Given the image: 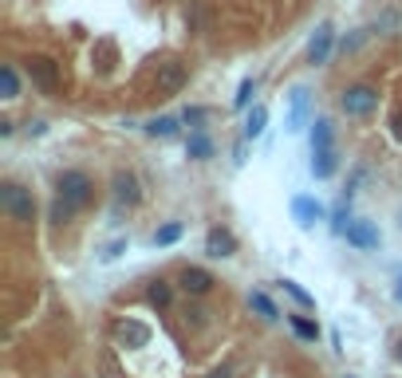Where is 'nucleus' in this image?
<instances>
[{
    "label": "nucleus",
    "mask_w": 402,
    "mask_h": 378,
    "mask_svg": "<svg viewBox=\"0 0 402 378\" xmlns=\"http://www.w3.org/2000/svg\"><path fill=\"white\" fill-rule=\"evenodd\" d=\"M56 197H63L71 209H83L91 201V178L83 169H63L60 178H56Z\"/></svg>",
    "instance_id": "nucleus-2"
},
{
    "label": "nucleus",
    "mask_w": 402,
    "mask_h": 378,
    "mask_svg": "<svg viewBox=\"0 0 402 378\" xmlns=\"http://www.w3.org/2000/svg\"><path fill=\"white\" fill-rule=\"evenodd\" d=\"M186 79H190V71H186V63L170 60V63H158V75H154V87H158L162 99H170V95H178L181 87H186Z\"/></svg>",
    "instance_id": "nucleus-5"
},
{
    "label": "nucleus",
    "mask_w": 402,
    "mask_h": 378,
    "mask_svg": "<svg viewBox=\"0 0 402 378\" xmlns=\"http://www.w3.org/2000/svg\"><path fill=\"white\" fill-rule=\"evenodd\" d=\"M304 115H308V91L296 87V91H292V130H300Z\"/></svg>",
    "instance_id": "nucleus-21"
},
{
    "label": "nucleus",
    "mask_w": 402,
    "mask_h": 378,
    "mask_svg": "<svg viewBox=\"0 0 402 378\" xmlns=\"http://www.w3.org/2000/svg\"><path fill=\"white\" fill-rule=\"evenodd\" d=\"M347 229H351V213H347V201H339V205L332 209V233L347 237Z\"/></svg>",
    "instance_id": "nucleus-24"
},
{
    "label": "nucleus",
    "mask_w": 402,
    "mask_h": 378,
    "mask_svg": "<svg viewBox=\"0 0 402 378\" xmlns=\"http://www.w3.org/2000/svg\"><path fill=\"white\" fill-rule=\"evenodd\" d=\"M335 169H339V162H335V150H312V174L316 178H332Z\"/></svg>",
    "instance_id": "nucleus-15"
},
{
    "label": "nucleus",
    "mask_w": 402,
    "mask_h": 378,
    "mask_svg": "<svg viewBox=\"0 0 402 378\" xmlns=\"http://www.w3.org/2000/svg\"><path fill=\"white\" fill-rule=\"evenodd\" d=\"M332 142H335L332 122H328V119H316V126H312V150H335Z\"/></svg>",
    "instance_id": "nucleus-19"
},
{
    "label": "nucleus",
    "mask_w": 402,
    "mask_h": 378,
    "mask_svg": "<svg viewBox=\"0 0 402 378\" xmlns=\"http://www.w3.org/2000/svg\"><path fill=\"white\" fill-rule=\"evenodd\" d=\"M394 296H398V304H402V280H398V288H394Z\"/></svg>",
    "instance_id": "nucleus-33"
},
{
    "label": "nucleus",
    "mask_w": 402,
    "mask_h": 378,
    "mask_svg": "<svg viewBox=\"0 0 402 378\" xmlns=\"http://www.w3.org/2000/svg\"><path fill=\"white\" fill-rule=\"evenodd\" d=\"M363 40H367V32H355L351 40H343V44H339V51H355V48H359Z\"/></svg>",
    "instance_id": "nucleus-30"
},
{
    "label": "nucleus",
    "mask_w": 402,
    "mask_h": 378,
    "mask_svg": "<svg viewBox=\"0 0 402 378\" xmlns=\"http://www.w3.org/2000/svg\"><path fill=\"white\" fill-rule=\"evenodd\" d=\"M186 154H190L193 162H209V158H213V142H209V134H205V130H193L190 142H186Z\"/></svg>",
    "instance_id": "nucleus-13"
},
{
    "label": "nucleus",
    "mask_w": 402,
    "mask_h": 378,
    "mask_svg": "<svg viewBox=\"0 0 402 378\" xmlns=\"http://www.w3.org/2000/svg\"><path fill=\"white\" fill-rule=\"evenodd\" d=\"M394 355H398V358H402V339H398V347H394Z\"/></svg>",
    "instance_id": "nucleus-34"
},
{
    "label": "nucleus",
    "mask_w": 402,
    "mask_h": 378,
    "mask_svg": "<svg viewBox=\"0 0 402 378\" xmlns=\"http://www.w3.org/2000/svg\"><path fill=\"white\" fill-rule=\"evenodd\" d=\"M0 91H4V99H16L20 95V79H16V67H0Z\"/></svg>",
    "instance_id": "nucleus-23"
},
{
    "label": "nucleus",
    "mask_w": 402,
    "mask_h": 378,
    "mask_svg": "<svg viewBox=\"0 0 402 378\" xmlns=\"http://www.w3.org/2000/svg\"><path fill=\"white\" fill-rule=\"evenodd\" d=\"M111 189H115V205H122V209H134L142 201V185H138V178L134 174H115V181H111Z\"/></svg>",
    "instance_id": "nucleus-6"
},
{
    "label": "nucleus",
    "mask_w": 402,
    "mask_h": 378,
    "mask_svg": "<svg viewBox=\"0 0 402 378\" xmlns=\"http://www.w3.org/2000/svg\"><path fill=\"white\" fill-rule=\"evenodd\" d=\"M332 44H335V28H332V24H320L316 36H312V44H308V60H312V63H328Z\"/></svg>",
    "instance_id": "nucleus-8"
},
{
    "label": "nucleus",
    "mask_w": 402,
    "mask_h": 378,
    "mask_svg": "<svg viewBox=\"0 0 402 378\" xmlns=\"http://www.w3.org/2000/svg\"><path fill=\"white\" fill-rule=\"evenodd\" d=\"M71 213H75V209H71L67 201H63V197H56V205H51V225H63V221H67Z\"/></svg>",
    "instance_id": "nucleus-28"
},
{
    "label": "nucleus",
    "mask_w": 402,
    "mask_h": 378,
    "mask_svg": "<svg viewBox=\"0 0 402 378\" xmlns=\"http://www.w3.org/2000/svg\"><path fill=\"white\" fill-rule=\"evenodd\" d=\"M264 122H268V110H264V107H252L249 119H245V138H261V134H264Z\"/></svg>",
    "instance_id": "nucleus-20"
},
{
    "label": "nucleus",
    "mask_w": 402,
    "mask_h": 378,
    "mask_svg": "<svg viewBox=\"0 0 402 378\" xmlns=\"http://www.w3.org/2000/svg\"><path fill=\"white\" fill-rule=\"evenodd\" d=\"M205 115H209V110H205V107H190V110H186V115H181V122H190L193 130H201V122H205Z\"/></svg>",
    "instance_id": "nucleus-29"
},
{
    "label": "nucleus",
    "mask_w": 402,
    "mask_h": 378,
    "mask_svg": "<svg viewBox=\"0 0 402 378\" xmlns=\"http://www.w3.org/2000/svg\"><path fill=\"white\" fill-rule=\"evenodd\" d=\"M398 217H402V213H398ZM398 225H402V221H398Z\"/></svg>",
    "instance_id": "nucleus-36"
},
{
    "label": "nucleus",
    "mask_w": 402,
    "mask_h": 378,
    "mask_svg": "<svg viewBox=\"0 0 402 378\" xmlns=\"http://www.w3.org/2000/svg\"><path fill=\"white\" fill-rule=\"evenodd\" d=\"M213 284H217V280H213L205 268H186V272H181V288L190 292V296H205Z\"/></svg>",
    "instance_id": "nucleus-12"
},
{
    "label": "nucleus",
    "mask_w": 402,
    "mask_h": 378,
    "mask_svg": "<svg viewBox=\"0 0 402 378\" xmlns=\"http://www.w3.org/2000/svg\"><path fill=\"white\" fill-rule=\"evenodd\" d=\"M347 245H355L359 252L379 249V229H375L371 221H351V229H347Z\"/></svg>",
    "instance_id": "nucleus-7"
},
{
    "label": "nucleus",
    "mask_w": 402,
    "mask_h": 378,
    "mask_svg": "<svg viewBox=\"0 0 402 378\" xmlns=\"http://www.w3.org/2000/svg\"><path fill=\"white\" fill-rule=\"evenodd\" d=\"M343 378H355V374H343Z\"/></svg>",
    "instance_id": "nucleus-35"
},
{
    "label": "nucleus",
    "mask_w": 402,
    "mask_h": 378,
    "mask_svg": "<svg viewBox=\"0 0 402 378\" xmlns=\"http://www.w3.org/2000/svg\"><path fill=\"white\" fill-rule=\"evenodd\" d=\"M252 91H257V79H245L241 91H237V99H233V107L245 110V107H249V99H252Z\"/></svg>",
    "instance_id": "nucleus-27"
},
{
    "label": "nucleus",
    "mask_w": 402,
    "mask_h": 378,
    "mask_svg": "<svg viewBox=\"0 0 402 378\" xmlns=\"http://www.w3.org/2000/svg\"><path fill=\"white\" fill-rule=\"evenodd\" d=\"M178 122H181V119H174V115L150 119V122H146V134H154V138H174V134H178Z\"/></svg>",
    "instance_id": "nucleus-17"
},
{
    "label": "nucleus",
    "mask_w": 402,
    "mask_h": 378,
    "mask_svg": "<svg viewBox=\"0 0 402 378\" xmlns=\"http://www.w3.org/2000/svg\"><path fill=\"white\" fill-rule=\"evenodd\" d=\"M170 299H174L170 280H150V288H146V304H150V308H170Z\"/></svg>",
    "instance_id": "nucleus-16"
},
{
    "label": "nucleus",
    "mask_w": 402,
    "mask_h": 378,
    "mask_svg": "<svg viewBox=\"0 0 402 378\" xmlns=\"http://www.w3.org/2000/svg\"><path fill=\"white\" fill-rule=\"evenodd\" d=\"M343 115H351V119H367L375 107H379V91L367 87V83H359V87H347L339 99Z\"/></svg>",
    "instance_id": "nucleus-3"
},
{
    "label": "nucleus",
    "mask_w": 402,
    "mask_h": 378,
    "mask_svg": "<svg viewBox=\"0 0 402 378\" xmlns=\"http://www.w3.org/2000/svg\"><path fill=\"white\" fill-rule=\"evenodd\" d=\"M44 130H48V122H28V134H36V138H40Z\"/></svg>",
    "instance_id": "nucleus-32"
},
{
    "label": "nucleus",
    "mask_w": 402,
    "mask_h": 378,
    "mask_svg": "<svg viewBox=\"0 0 402 378\" xmlns=\"http://www.w3.org/2000/svg\"><path fill=\"white\" fill-rule=\"evenodd\" d=\"M292 217H296V225H304V229H312L316 221L323 217V205L316 197H292Z\"/></svg>",
    "instance_id": "nucleus-9"
},
{
    "label": "nucleus",
    "mask_w": 402,
    "mask_h": 378,
    "mask_svg": "<svg viewBox=\"0 0 402 378\" xmlns=\"http://www.w3.org/2000/svg\"><path fill=\"white\" fill-rule=\"evenodd\" d=\"M205 252H209L213 260H225L237 252V237H233L229 229H209V237H205Z\"/></svg>",
    "instance_id": "nucleus-10"
},
{
    "label": "nucleus",
    "mask_w": 402,
    "mask_h": 378,
    "mask_svg": "<svg viewBox=\"0 0 402 378\" xmlns=\"http://www.w3.org/2000/svg\"><path fill=\"white\" fill-rule=\"evenodd\" d=\"M280 288H284V292H288V296H292V299H296V304H300V308H316V299H312V296H308V292H304V288H300V284H296V280H280Z\"/></svg>",
    "instance_id": "nucleus-26"
},
{
    "label": "nucleus",
    "mask_w": 402,
    "mask_h": 378,
    "mask_svg": "<svg viewBox=\"0 0 402 378\" xmlns=\"http://www.w3.org/2000/svg\"><path fill=\"white\" fill-rule=\"evenodd\" d=\"M181 233H186L181 221H166V225L150 237V245H154V249H170V245H178V240H181Z\"/></svg>",
    "instance_id": "nucleus-14"
},
{
    "label": "nucleus",
    "mask_w": 402,
    "mask_h": 378,
    "mask_svg": "<svg viewBox=\"0 0 402 378\" xmlns=\"http://www.w3.org/2000/svg\"><path fill=\"white\" fill-rule=\"evenodd\" d=\"M0 209L8 213L12 221H20V225H32V217H36V201H32V193L24 185L4 181V185H0Z\"/></svg>",
    "instance_id": "nucleus-1"
},
{
    "label": "nucleus",
    "mask_w": 402,
    "mask_h": 378,
    "mask_svg": "<svg viewBox=\"0 0 402 378\" xmlns=\"http://www.w3.org/2000/svg\"><path fill=\"white\" fill-rule=\"evenodd\" d=\"M24 71H28V79L40 91L60 87V67H56V60H48V56H28V60H24Z\"/></svg>",
    "instance_id": "nucleus-4"
},
{
    "label": "nucleus",
    "mask_w": 402,
    "mask_h": 378,
    "mask_svg": "<svg viewBox=\"0 0 402 378\" xmlns=\"http://www.w3.org/2000/svg\"><path fill=\"white\" fill-rule=\"evenodd\" d=\"M115 335H119V343H127V347H146V343H150V327L138 323V319H122L119 327H115Z\"/></svg>",
    "instance_id": "nucleus-11"
},
{
    "label": "nucleus",
    "mask_w": 402,
    "mask_h": 378,
    "mask_svg": "<svg viewBox=\"0 0 402 378\" xmlns=\"http://www.w3.org/2000/svg\"><path fill=\"white\" fill-rule=\"evenodd\" d=\"M127 245H131V240H127V237H115L111 245H107V249L99 252V264H115V260H119L122 252H127Z\"/></svg>",
    "instance_id": "nucleus-25"
},
{
    "label": "nucleus",
    "mask_w": 402,
    "mask_h": 378,
    "mask_svg": "<svg viewBox=\"0 0 402 378\" xmlns=\"http://www.w3.org/2000/svg\"><path fill=\"white\" fill-rule=\"evenodd\" d=\"M288 323H292V331H296V335H300L304 343H316V339H320V327H316L312 319H304V315H292Z\"/></svg>",
    "instance_id": "nucleus-22"
},
{
    "label": "nucleus",
    "mask_w": 402,
    "mask_h": 378,
    "mask_svg": "<svg viewBox=\"0 0 402 378\" xmlns=\"http://www.w3.org/2000/svg\"><path fill=\"white\" fill-rule=\"evenodd\" d=\"M249 308H252V311H261V319H268V323H276V319H280L276 304H272L264 292H249Z\"/></svg>",
    "instance_id": "nucleus-18"
},
{
    "label": "nucleus",
    "mask_w": 402,
    "mask_h": 378,
    "mask_svg": "<svg viewBox=\"0 0 402 378\" xmlns=\"http://www.w3.org/2000/svg\"><path fill=\"white\" fill-rule=\"evenodd\" d=\"M209 378H233V367H229V363H221L217 370H209Z\"/></svg>",
    "instance_id": "nucleus-31"
}]
</instances>
